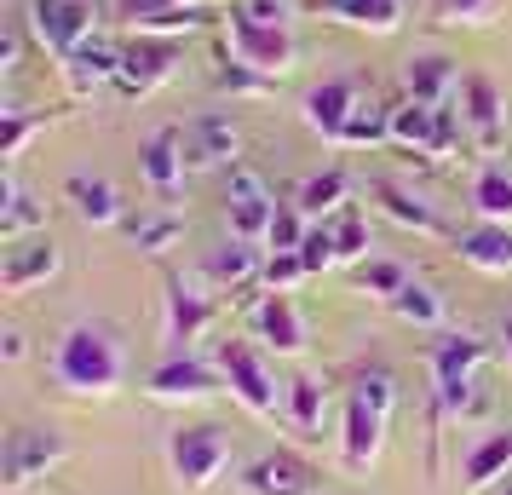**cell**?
Returning <instances> with one entry per match:
<instances>
[{"label":"cell","mask_w":512,"mask_h":495,"mask_svg":"<svg viewBox=\"0 0 512 495\" xmlns=\"http://www.w3.org/2000/svg\"><path fill=\"white\" fill-rule=\"evenodd\" d=\"M52 375L58 386H70L81 398H110L127 375V352H121V340L110 323H93V317H81L70 329L58 334V352H52Z\"/></svg>","instance_id":"6da1fadb"},{"label":"cell","mask_w":512,"mask_h":495,"mask_svg":"<svg viewBox=\"0 0 512 495\" xmlns=\"http://www.w3.org/2000/svg\"><path fill=\"white\" fill-rule=\"evenodd\" d=\"M392 403H397V386H392L386 369H374V375L357 380V392H351V403H346V461L351 467H369L374 455H380Z\"/></svg>","instance_id":"7a4b0ae2"},{"label":"cell","mask_w":512,"mask_h":495,"mask_svg":"<svg viewBox=\"0 0 512 495\" xmlns=\"http://www.w3.org/2000/svg\"><path fill=\"white\" fill-rule=\"evenodd\" d=\"M167 461H173V478H179L190 495H202V490H213L219 472L231 467V438H225V426H213V421L179 426V432L167 438Z\"/></svg>","instance_id":"3957f363"},{"label":"cell","mask_w":512,"mask_h":495,"mask_svg":"<svg viewBox=\"0 0 512 495\" xmlns=\"http://www.w3.org/2000/svg\"><path fill=\"white\" fill-rule=\"evenodd\" d=\"M225 52H231L242 70L265 75V81H277V75L294 70V35L288 29H271V24H254L242 6L225 12Z\"/></svg>","instance_id":"277c9868"},{"label":"cell","mask_w":512,"mask_h":495,"mask_svg":"<svg viewBox=\"0 0 512 495\" xmlns=\"http://www.w3.org/2000/svg\"><path fill=\"white\" fill-rule=\"evenodd\" d=\"M489 357L484 340L472 334H449L432 346V386H438V415H466L472 409V375Z\"/></svg>","instance_id":"5b68a950"},{"label":"cell","mask_w":512,"mask_h":495,"mask_svg":"<svg viewBox=\"0 0 512 495\" xmlns=\"http://www.w3.org/2000/svg\"><path fill=\"white\" fill-rule=\"evenodd\" d=\"M29 24H35V41L52 52V58H70L93 41L98 6L93 0H29Z\"/></svg>","instance_id":"8992f818"},{"label":"cell","mask_w":512,"mask_h":495,"mask_svg":"<svg viewBox=\"0 0 512 495\" xmlns=\"http://www.w3.org/2000/svg\"><path fill=\"white\" fill-rule=\"evenodd\" d=\"M64 455H70L64 432L18 426V432H6V449H0V484H6V490H24L29 478H41L47 467H58Z\"/></svg>","instance_id":"52a82bcc"},{"label":"cell","mask_w":512,"mask_h":495,"mask_svg":"<svg viewBox=\"0 0 512 495\" xmlns=\"http://www.w3.org/2000/svg\"><path fill=\"white\" fill-rule=\"evenodd\" d=\"M219 375L254 415H277V380H271V369L259 363L248 340H219Z\"/></svg>","instance_id":"ba28073f"},{"label":"cell","mask_w":512,"mask_h":495,"mask_svg":"<svg viewBox=\"0 0 512 495\" xmlns=\"http://www.w3.org/2000/svg\"><path fill=\"white\" fill-rule=\"evenodd\" d=\"M173 64H179V41H173V35H139L133 47H121L116 87L127 98H144V93H156L167 75H173Z\"/></svg>","instance_id":"9c48e42d"},{"label":"cell","mask_w":512,"mask_h":495,"mask_svg":"<svg viewBox=\"0 0 512 495\" xmlns=\"http://www.w3.org/2000/svg\"><path fill=\"white\" fill-rule=\"evenodd\" d=\"M58 242L52 236H29V242H6V254H0V294H29V288H41L58 277Z\"/></svg>","instance_id":"30bf717a"},{"label":"cell","mask_w":512,"mask_h":495,"mask_svg":"<svg viewBox=\"0 0 512 495\" xmlns=\"http://www.w3.org/2000/svg\"><path fill=\"white\" fill-rule=\"evenodd\" d=\"M219 369L213 363H202V357H173V363H162L156 375H150V398L162 403H185V398H213L219 392Z\"/></svg>","instance_id":"8fae6325"},{"label":"cell","mask_w":512,"mask_h":495,"mask_svg":"<svg viewBox=\"0 0 512 495\" xmlns=\"http://www.w3.org/2000/svg\"><path fill=\"white\" fill-rule=\"evenodd\" d=\"M64 196H70V208L81 225H98V231H110V225H127V202H121V190L110 179H87V173H70L64 179Z\"/></svg>","instance_id":"7c38bea8"},{"label":"cell","mask_w":512,"mask_h":495,"mask_svg":"<svg viewBox=\"0 0 512 495\" xmlns=\"http://www.w3.org/2000/svg\"><path fill=\"white\" fill-rule=\"evenodd\" d=\"M501 87L489 75H461V121L472 127V139L484 150H501Z\"/></svg>","instance_id":"4fadbf2b"},{"label":"cell","mask_w":512,"mask_h":495,"mask_svg":"<svg viewBox=\"0 0 512 495\" xmlns=\"http://www.w3.org/2000/svg\"><path fill=\"white\" fill-rule=\"evenodd\" d=\"M139 167H144V185L156 190V196H173V190L185 185V133H173V127L150 133L139 144Z\"/></svg>","instance_id":"5bb4252c"},{"label":"cell","mask_w":512,"mask_h":495,"mask_svg":"<svg viewBox=\"0 0 512 495\" xmlns=\"http://www.w3.org/2000/svg\"><path fill=\"white\" fill-rule=\"evenodd\" d=\"M242 150L231 116H196V127L185 133V167H231Z\"/></svg>","instance_id":"9a60e30c"},{"label":"cell","mask_w":512,"mask_h":495,"mask_svg":"<svg viewBox=\"0 0 512 495\" xmlns=\"http://www.w3.org/2000/svg\"><path fill=\"white\" fill-rule=\"evenodd\" d=\"M357 104H363V98H357V81H323V87L305 93V127L323 133V139H340Z\"/></svg>","instance_id":"2e32d148"},{"label":"cell","mask_w":512,"mask_h":495,"mask_svg":"<svg viewBox=\"0 0 512 495\" xmlns=\"http://www.w3.org/2000/svg\"><path fill=\"white\" fill-rule=\"evenodd\" d=\"M242 484L254 495H311L317 490V472L300 467L294 455H265V461H254L242 472Z\"/></svg>","instance_id":"e0dca14e"},{"label":"cell","mask_w":512,"mask_h":495,"mask_svg":"<svg viewBox=\"0 0 512 495\" xmlns=\"http://www.w3.org/2000/svg\"><path fill=\"white\" fill-rule=\"evenodd\" d=\"M254 329H259V340H265V346H277L282 357L305 352V323H300V311H294L288 294H265V300H259Z\"/></svg>","instance_id":"ac0fdd59"},{"label":"cell","mask_w":512,"mask_h":495,"mask_svg":"<svg viewBox=\"0 0 512 495\" xmlns=\"http://www.w3.org/2000/svg\"><path fill=\"white\" fill-rule=\"evenodd\" d=\"M208 323H213V300L196 294L179 271H167V329H173V340H196Z\"/></svg>","instance_id":"d6986e66"},{"label":"cell","mask_w":512,"mask_h":495,"mask_svg":"<svg viewBox=\"0 0 512 495\" xmlns=\"http://www.w3.org/2000/svg\"><path fill=\"white\" fill-rule=\"evenodd\" d=\"M403 87H409V98H420V104H432V110H443L449 104V93H461V75H455V64L449 58H409V70H403Z\"/></svg>","instance_id":"ffe728a7"},{"label":"cell","mask_w":512,"mask_h":495,"mask_svg":"<svg viewBox=\"0 0 512 495\" xmlns=\"http://www.w3.org/2000/svg\"><path fill=\"white\" fill-rule=\"evenodd\" d=\"M311 6L351 29H374V35H392L403 24V0H311Z\"/></svg>","instance_id":"44dd1931"},{"label":"cell","mask_w":512,"mask_h":495,"mask_svg":"<svg viewBox=\"0 0 512 495\" xmlns=\"http://www.w3.org/2000/svg\"><path fill=\"white\" fill-rule=\"evenodd\" d=\"M455 254L478 271H512V231L507 225H472L455 236Z\"/></svg>","instance_id":"7402d4cb"},{"label":"cell","mask_w":512,"mask_h":495,"mask_svg":"<svg viewBox=\"0 0 512 495\" xmlns=\"http://www.w3.org/2000/svg\"><path fill=\"white\" fill-rule=\"evenodd\" d=\"M116 75H121V47H98V41H87L81 52H70V58H64V81H70L75 93L110 87Z\"/></svg>","instance_id":"603a6c76"},{"label":"cell","mask_w":512,"mask_h":495,"mask_svg":"<svg viewBox=\"0 0 512 495\" xmlns=\"http://www.w3.org/2000/svg\"><path fill=\"white\" fill-rule=\"evenodd\" d=\"M507 467H512V432H489L484 444L466 455L461 484H466V490H489L495 478H507Z\"/></svg>","instance_id":"cb8c5ba5"},{"label":"cell","mask_w":512,"mask_h":495,"mask_svg":"<svg viewBox=\"0 0 512 495\" xmlns=\"http://www.w3.org/2000/svg\"><path fill=\"white\" fill-rule=\"evenodd\" d=\"M323 409H328V386L317 375L288 380V421L300 438H323Z\"/></svg>","instance_id":"d4e9b609"},{"label":"cell","mask_w":512,"mask_h":495,"mask_svg":"<svg viewBox=\"0 0 512 495\" xmlns=\"http://www.w3.org/2000/svg\"><path fill=\"white\" fill-rule=\"evenodd\" d=\"M392 144H403V150H432L438 144V110L420 104V98L392 104Z\"/></svg>","instance_id":"484cf974"},{"label":"cell","mask_w":512,"mask_h":495,"mask_svg":"<svg viewBox=\"0 0 512 495\" xmlns=\"http://www.w3.org/2000/svg\"><path fill=\"white\" fill-rule=\"evenodd\" d=\"M386 306H392L403 323H415V329H443V317H449V306H443L438 288H432V283H415V277L397 288Z\"/></svg>","instance_id":"4316f807"},{"label":"cell","mask_w":512,"mask_h":495,"mask_svg":"<svg viewBox=\"0 0 512 495\" xmlns=\"http://www.w3.org/2000/svg\"><path fill=\"white\" fill-rule=\"evenodd\" d=\"M259 271H265V254H259L254 242H242V236H231V242L208 260V277L213 283H231V288L259 283Z\"/></svg>","instance_id":"83f0119b"},{"label":"cell","mask_w":512,"mask_h":495,"mask_svg":"<svg viewBox=\"0 0 512 495\" xmlns=\"http://www.w3.org/2000/svg\"><path fill=\"white\" fill-rule=\"evenodd\" d=\"M0 196H6V202H0V242H24V236L35 231V225H47V213L35 208L24 190H18V179H12V173H6Z\"/></svg>","instance_id":"f1b7e54d"},{"label":"cell","mask_w":512,"mask_h":495,"mask_svg":"<svg viewBox=\"0 0 512 495\" xmlns=\"http://www.w3.org/2000/svg\"><path fill=\"white\" fill-rule=\"evenodd\" d=\"M334 144H351V150H374V144H392V110H386V104H369V98H363V104L351 110L346 133H340Z\"/></svg>","instance_id":"f546056e"},{"label":"cell","mask_w":512,"mask_h":495,"mask_svg":"<svg viewBox=\"0 0 512 495\" xmlns=\"http://www.w3.org/2000/svg\"><path fill=\"white\" fill-rule=\"evenodd\" d=\"M374 196H380V208L392 213L397 225H409V231H420V236H443V219L426 208V202H415L409 190H397V185H386V179H380V185H374Z\"/></svg>","instance_id":"4dcf8cb0"},{"label":"cell","mask_w":512,"mask_h":495,"mask_svg":"<svg viewBox=\"0 0 512 495\" xmlns=\"http://www.w3.org/2000/svg\"><path fill=\"white\" fill-rule=\"evenodd\" d=\"M346 190H351L346 167H328V173H317V179H305L294 202H300L305 219H323V213H334L340 202H346Z\"/></svg>","instance_id":"1f68e13d"},{"label":"cell","mask_w":512,"mask_h":495,"mask_svg":"<svg viewBox=\"0 0 512 495\" xmlns=\"http://www.w3.org/2000/svg\"><path fill=\"white\" fill-rule=\"evenodd\" d=\"M472 208L484 213L489 225H507L512 219V179L501 167H484V173L472 179Z\"/></svg>","instance_id":"d6a6232c"},{"label":"cell","mask_w":512,"mask_h":495,"mask_svg":"<svg viewBox=\"0 0 512 495\" xmlns=\"http://www.w3.org/2000/svg\"><path fill=\"white\" fill-rule=\"evenodd\" d=\"M277 219V196H231V231L242 242H265Z\"/></svg>","instance_id":"836d02e7"},{"label":"cell","mask_w":512,"mask_h":495,"mask_svg":"<svg viewBox=\"0 0 512 495\" xmlns=\"http://www.w3.org/2000/svg\"><path fill=\"white\" fill-rule=\"evenodd\" d=\"M139 35H190L202 29V6H150V12H133Z\"/></svg>","instance_id":"e575fe53"},{"label":"cell","mask_w":512,"mask_h":495,"mask_svg":"<svg viewBox=\"0 0 512 495\" xmlns=\"http://www.w3.org/2000/svg\"><path fill=\"white\" fill-rule=\"evenodd\" d=\"M127 236L139 242L144 254H162V248H173V242L185 236V219H179V213H156V219H127Z\"/></svg>","instance_id":"d590c367"},{"label":"cell","mask_w":512,"mask_h":495,"mask_svg":"<svg viewBox=\"0 0 512 495\" xmlns=\"http://www.w3.org/2000/svg\"><path fill=\"white\" fill-rule=\"evenodd\" d=\"M305 213H300V202H277V219H271V254H300V242H305Z\"/></svg>","instance_id":"8d00e7d4"},{"label":"cell","mask_w":512,"mask_h":495,"mask_svg":"<svg viewBox=\"0 0 512 495\" xmlns=\"http://www.w3.org/2000/svg\"><path fill=\"white\" fill-rule=\"evenodd\" d=\"M35 133H47V116H18V110H0V156L12 162Z\"/></svg>","instance_id":"74e56055"},{"label":"cell","mask_w":512,"mask_h":495,"mask_svg":"<svg viewBox=\"0 0 512 495\" xmlns=\"http://www.w3.org/2000/svg\"><path fill=\"white\" fill-rule=\"evenodd\" d=\"M334 254H340V265H363L369 260V219L346 213V219L334 225Z\"/></svg>","instance_id":"f35d334b"},{"label":"cell","mask_w":512,"mask_h":495,"mask_svg":"<svg viewBox=\"0 0 512 495\" xmlns=\"http://www.w3.org/2000/svg\"><path fill=\"white\" fill-rule=\"evenodd\" d=\"M357 283L369 288V294H380V300H392L397 288L409 283V271H403L397 260H363L357 265Z\"/></svg>","instance_id":"ab89813d"},{"label":"cell","mask_w":512,"mask_h":495,"mask_svg":"<svg viewBox=\"0 0 512 495\" xmlns=\"http://www.w3.org/2000/svg\"><path fill=\"white\" fill-rule=\"evenodd\" d=\"M300 277H311L300 254H265V271H259V283H265V294H288V288L300 283Z\"/></svg>","instance_id":"60d3db41"},{"label":"cell","mask_w":512,"mask_h":495,"mask_svg":"<svg viewBox=\"0 0 512 495\" xmlns=\"http://www.w3.org/2000/svg\"><path fill=\"white\" fill-rule=\"evenodd\" d=\"M300 260H305V271H328V265H340V254H334V231H328V225H311V231H305Z\"/></svg>","instance_id":"b9f144b4"},{"label":"cell","mask_w":512,"mask_h":495,"mask_svg":"<svg viewBox=\"0 0 512 495\" xmlns=\"http://www.w3.org/2000/svg\"><path fill=\"white\" fill-rule=\"evenodd\" d=\"M254 24H271V29H288V0H236Z\"/></svg>","instance_id":"7bdbcfd3"},{"label":"cell","mask_w":512,"mask_h":495,"mask_svg":"<svg viewBox=\"0 0 512 495\" xmlns=\"http://www.w3.org/2000/svg\"><path fill=\"white\" fill-rule=\"evenodd\" d=\"M18 58H24V35H18V29H6V35H0V70L12 75V70H18Z\"/></svg>","instance_id":"ee69618b"},{"label":"cell","mask_w":512,"mask_h":495,"mask_svg":"<svg viewBox=\"0 0 512 495\" xmlns=\"http://www.w3.org/2000/svg\"><path fill=\"white\" fill-rule=\"evenodd\" d=\"M0 357H6V363H24V357H29V346H24V334H18V329L0 334Z\"/></svg>","instance_id":"f6af8a7d"}]
</instances>
